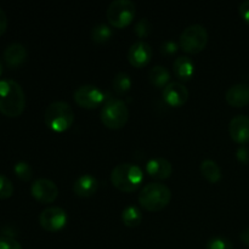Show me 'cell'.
<instances>
[{
  "label": "cell",
  "instance_id": "cell-1",
  "mask_svg": "<svg viewBox=\"0 0 249 249\" xmlns=\"http://www.w3.org/2000/svg\"><path fill=\"white\" fill-rule=\"evenodd\" d=\"M26 108V95L17 82L0 80V112L7 117H18Z\"/></svg>",
  "mask_w": 249,
  "mask_h": 249
},
{
  "label": "cell",
  "instance_id": "cell-2",
  "mask_svg": "<svg viewBox=\"0 0 249 249\" xmlns=\"http://www.w3.org/2000/svg\"><path fill=\"white\" fill-rule=\"evenodd\" d=\"M111 181L122 192H134L143 181V170L133 163H121L111 173Z\"/></svg>",
  "mask_w": 249,
  "mask_h": 249
},
{
  "label": "cell",
  "instance_id": "cell-3",
  "mask_svg": "<svg viewBox=\"0 0 249 249\" xmlns=\"http://www.w3.org/2000/svg\"><path fill=\"white\" fill-rule=\"evenodd\" d=\"M139 203L148 212H160L169 204L172 191L169 187L160 182L147 184L139 194Z\"/></svg>",
  "mask_w": 249,
  "mask_h": 249
},
{
  "label": "cell",
  "instance_id": "cell-4",
  "mask_svg": "<svg viewBox=\"0 0 249 249\" xmlns=\"http://www.w3.org/2000/svg\"><path fill=\"white\" fill-rule=\"evenodd\" d=\"M46 126L53 131H65L72 126L74 122V111L70 104L65 101L51 102L44 113Z\"/></svg>",
  "mask_w": 249,
  "mask_h": 249
},
{
  "label": "cell",
  "instance_id": "cell-5",
  "mask_svg": "<svg viewBox=\"0 0 249 249\" xmlns=\"http://www.w3.org/2000/svg\"><path fill=\"white\" fill-rule=\"evenodd\" d=\"M129 119V108L121 99H109L101 109V121L109 129H121Z\"/></svg>",
  "mask_w": 249,
  "mask_h": 249
},
{
  "label": "cell",
  "instance_id": "cell-6",
  "mask_svg": "<svg viewBox=\"0 0 249 249\" xmlns=\"http://www.w3.org/2000/svg\"><path fill=\"white\" fill-rule=\"evenodd\" d=\"M136 6L131 0H113L107 7L106 17L109 24L116 28H124L133 22Z\"/></svg>",
  "mask_w": 249,
  "mask_h": 249
},
{
  "label": "cell",
  "instance_id": "cell-7",
  "mask_svg": "<svg viewBox=\"0 0 249 249\" xmlns=\"http://www.w3.org/2000/svg\"><path fill=\"white\" fill-rule=\"evenodd\" d=\"M208 43V32L202 24H191L180 34V46L187 53H198Z\"/></svg>",
  "mask_w": 249,
  "mask_h": 249
},
{
  "label": "cell",
  "instance_id": "cell-8",
  "mask_svg": "<svg viewBox=\"0 0 249 249\" xmlns=\"http://www.w3.org/2000/svg\"><path fill=\"white\" fill-rule=\"evenodd\" d=\"M74 101L83 108L92 109L99 107L105 101V92L96 85L85 84L77 88L73 94Z\"/></svg>",
  "mask_w": 249,
  "mask_h": 249
},
{
  "label": "cell",
  "instance_id": "cell-9",
  "mask_svg": "<svg viewBox=\"0 0 249 249\" xmlns=\"http://www.w3.org/2000/svg\"><path fill=\"white\" fill-rule=\"evenodd\" d=\"M68 220L67 213L61 207H48L39 215V223L44 230L49 232H57L62 230Z\"/></svg>",
  "mask_w": 249,
  "mask_h": 249
},
{
  "label": "cell",
  "instance_id": "cell-10",
  "mask_svg": "<svg viewBox=\"0 0 249 249\" xmlns=\"http://www.w3.org/2000/svg\"><path fill=\"white\" fill-rule=\"evenodd\" d=\"M31 194L40 203H53L58 196V187L53 180L40 178L31 186Z\"/></svg>",
  "mask_w": 249,
  "mask_h": 249
},
{
  "label": "cell",
  "instance_id": "cell-11",
  "mask_svg": "<svg viewBox=\"0 0 249 249\" xmlns=\"http://www.w3.org/2000/svg\"><path fill=\"white\" fill-rule=\"evenodd\" d=\"M152 48L145 40H138L129 48L128 61L136 68H142L150 63L152 58Z\"/></svg>",
  "mask_w": 249,
  "mask_h": 249
},
{
  "label": "cell",
  "instance_id": "cell-12",
  "mask_svg": "<svg viewBox=\"0 0 249 249\" xmlns=\"http://www.w3.org/2000/svg\"><path fill=\"white\" fill-rule=\"evenodd\" d=\"M163 100L172 107H180L189 100V90L182 83L170 82L163 89Z\"/></svg>",
  "mask_w": 249,
  "mask_h": 249
},
{
  "label": "cell",
  "instance_id": "cell-13",
  "mask_svg": "<svg viewBox=\"0 0 249 249\" xmlns=\"http://www.w3.org/2000/svg\"><path fill=\"white\" fill-rule=\"evenodd\" d=\"M229 133L235 142L247 145L249 142V117L245 114L233 117L229 123Z\"/></svg>",
  "mask_w": 249,
  "mask_h": 249
},
{
  "label": "cell",
  "instance_id": "cell-14",
  "mask_svg": "<svg viewBox=\"0 0 249 249\" xmlns=\"http://www.w3.org/2000/svg\"><path fill=\"white\" fill-rule=\"evenodd\" d=\"M225 100L230 106L243 107L249 104V84L248 83H237L226 90Z\"/></svg>",
  "mask_w": 249,
  "mask_h": 249
},
{
  "label": "cell",
  "instance_id": "cell-15",
  "mask_svg": "<svg viewBox=\"0 0 249 249\" xmlns=\"http://www.w3.org/2000/svg\"><path fill=\"white\" fill-rule=\"evenodd\" d=\"M146 173L152 178H155V179L164 180L172 175L173 165L167 158H151L146 163Z\"/></svg>",
  "mask_w": 249,
  "mask_h": 249
},
{
  "label": "cell",
  "instance_id": "cell-16",
  "mask_svg": "<svg viewBox=\"0 0 249 249\" xmlns=\"http://www.w3.org/2000/svg\"><path fill=\"white\" fill-rule=\"evenodd\" d=\"M28 57V51L21 43H12L5 49L4 60L9 67H18L26 62Z\"/></svg>",
  "mask_w": 249,
  "mask_h": 249
},
{
  "label": "cell",
  "instance_id": "cell-17",
  "mask_svg": "<svg viewBox=\"0 0 249 249\" xmlns=\"http://www.w3.org/2000/svg\"><path fill=\"white\" fill-rule=\"evenodd\" d=\"M97 190V179L91 174H83L75 180L73 191L78 197L87 198L92 196Z\"/></svg>",
  "mask_w": 249,
  "mask_h": 249
},
{
  "label": "cell",
  "instance_id": "cell-18",
  "mask_svg": "<svg viewBox=\"0 0 249 249\" xmlns=\"http://www.w3.org/2000/svg\"><path fill=\"white\" fill-rule=\"evenodd\" d=\"M173 70L180 80H189L195 73V63L189 56H179L173 63Z\"/></svg>",
  "mask_w": 249,
  "mask_h": 249
},
{
  "label": "cell",
  "instance_id": "cell-19",
  "mask_svg": "<svg viewBox=\"0 0 249 249\" xmlns=\"http://www.w3.org/2000/svg\"><path fill=\"white\" fill-rule=\"evenodd\" d=\"M148 79H150L152 85L164 89L170 83V72L164 66H153L150 70V72H148Z\"/></svg>",
  "mask_w": 249,
  "mask_h": 249
},
{
  "label": "cell",
  "instance_id": "cell-20",
  "mask_svg": "<svg viewBox=\"0 0 249 249\" xmlns=\"http://www.w3.org/2000/svg\"><path fill=\"white\" fill-rule=\"evenodd\" d=\"M201 173L209 182L215 184V182L220 181L221 177V169L219 167L218 163L213 160H204L201 163Z\"/></svg>",
  "mask_w": 249,
  "mask_h": 249
},
{
  "label": "cell",
  "instance_id": "cell-21",
  "mask_svg": "<svg viewBox=\"0 0 249 249\" xmlns=\"http://www.w3.org/2000/svg\"><path fill=\"white\" fill-rule=\"evenodd\" d=\"M122 220L125 226L135 228L140 225L142 221V213L136 206H128L122 212Z\"/></svg>",
  "mask_w": 249,
  "mask_h": 249
},
{
  "label": "cell",
  "instance_id": "cell-22",
  "mask_svg": "<svg viewBox=\"0 0 249 249\" xmlns=\"http://www.w3.org/2000/svg\"><path fill=\"white\" fill-rule=\"evenodd\" d=\"M131 85H133V80H131L130 75L125 72L117 73L112 82V87L118 95L126 94L131 89Z\"/></svg>",
  "mask_w": 249,
  "mask_h": 249
},
{
  "label": "cell",
  "instance_id": "cell-23",
  "mask_svg": "<svg viewBox=\"0 0 249 249\" xmlns=\"http://www.w3.org/2000/svg\"><path fill=\"white\" fill-rule=\"evenodd\" d=\"M113 36V31H112L111 27L106 23H100L92 28L91 31V38L95 43H106Z\"/></svg>",
  "mask_w": 249,
  "mask_h": 249
},
{
  "label": "cell",
  "instance_id": "cell-24",
  "mask_svg": "<svg viewBox=\"0 0 249 249\" xmlns=\"http://www.w3.org/2000/svg\"><path fill=\"white\" fill-rule=\"evenodd\" d=\"M14 172L16 174V177L18 179L23 180V181H28V180L32 179V175H33V170H32V167L27 162H17L14 167Z\"/></svg>",
  "mask_w": 249,
  "mask_h": 249
},
{
  "label": "cell",
  "instance_id": "cell-25",
  "mask_svg": "<svg viewBox=\"0 0 249 249\" xmlns=\"http://www.w3.org/2000/svg\"><path fill=\"white\" fill-rule=\"evenodd\" d=\"M206 249H233V245L229 238L223 236H215L209 238L206 245Z\"/></svg>",
  "mask_w": 249,
  "mask_h": 249
},
{
  "label": "cell",
  "instance_id": "cell-26",
  "mask_svg": "<svg viewBox=\"0 0 249 249\" xmlns=\"http://www.w3.org/2000/svg\"><path fill=\"white\" fill-rule=\"evenodd\" d=\"M14 194V185L11 180L4 174H0V199H7Z\"/></svg>",
  "mask_w": 249,
  "mask_h": 249
},
{
  "label": "cell",
  "instance_id": "cell-27",
  "mask_svg": "<svg viewBox=\"0 0 249 249\" xmlns=\"http://www.w3.org/2000/svg\"><path fill=\"white\" fill-rule=\"evenodd\" d=\"M151 29H152V26H151L150 21L147 18H141L136 22L134 32H135V34L139 38L142 39L146 38L151 33Z\"/></svg>",
  "mask_w": 249,
  "mask_h": 249
},
{
  "label": "cell",
  "instance_id": "cell-28",
  "mask_svg": "<svg viewBox=\"0 0 249 249\" xmlns=\"http://www.w3.org/2000/svg\"><path fill=\"white\" fill-rule=\"evenodd\" d=\"M0 249H22V247L15 238L0 236Z\"/></svg>",
  "mask_w": 249,
  "mask_h": 249
},
{
  "label": "cell",
  "instance_id": "cell-29",
  "mask_svg": "<svg viewBox=\"0 0 249 249\" xmlns=\"http://www.w3.org/2000/svg\"><path fill=\"white\" fill-rule=\"evenodd\" d=\"M178 49H179V45H178V43H175L174 40L164 41V43L162 44V46H160V51H162V53H164V55H168V56L177 53Z\"/></svg>",
  "mask_w": 249,
  "mask_h": 249
},
{
  "label": "cell",
  "instance_id": "cell-30",
  "mask_svg": "<svg viewBox=\"0 0 249 249\" xmlns=\"http://www.w3.org/2000/svg\"><path fill=\"white\" fill-rule=\"evenodd\" d=\"M236 157L241 163H249V148L246 145L240 146L236 151Z\"/></svg>",
  "mask_w": 249,
  "mask_h": 249
},
{
  "label": "cell",
  "instance_id": "cell-31",
  "mask_svg": "<svg viewBox=\"0 0 249 249\" xmlns=\"http://www.w3.org/2000/svg\"><path fill=\"white\" fill-rule=\"evenodd\" d=\"M240 15L249 24V0H246L240 5Z\"/></svg>",
  "mask_w": 249,
  "mask_h": 249
},
{
  "label": "cell",
  "instance_id": "cell-32",
  "mask_svg": "<svg viewBox=\"0 0 249 249\" xmlns=\"http://www.w3.org/2000/svg\"><path fill=\"white\" fill-rule=\"evenodd\" d=\"M7 28V16L4 10L0 7V36L5 33Z\"/></svg>",
  "mask_w": 249,
  "mask_h": 249
},
{
  "label": "cell",
  "instance_id": "cell-33",
  "mask_svg": "<svg viewBox=\"0 0 249 249\" xmlns=\"http://www.w3.org/2000/svg\"><path fill=\"white\" fill-rule=\"evenodd\" d=\"M240 238H241V241H242V242L247 246V247H249V226L248 228L243 229L242 232H241V235H240Z\"/></svg>",
  "mask_w": 249,
  "mask_h": 249
},
{
  "label": "cell",
  "instance_id": "cell-34",
  "mask_svg": "<svg viewBox=\"0 0 249 249\" xmlns=\"http://www.w3.org/2000/svg\"><path fill=\"white\" fill-rule=\"evenodd\" d=\"M1 73H2V63L1 61H0V75H1Z\"/></svg>",
  "mask_w": 249,
  "mask_h": 249
}]
</instances>
